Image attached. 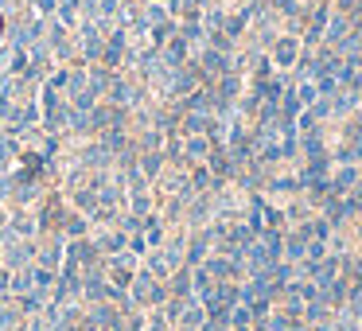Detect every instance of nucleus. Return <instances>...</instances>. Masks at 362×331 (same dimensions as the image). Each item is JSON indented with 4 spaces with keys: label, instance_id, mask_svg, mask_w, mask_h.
I'll use <instances>...</instances> for the list:
<instances>
[{
    "label": "nucleus",
    "instance_id": "obj_1",
    "mask_svg": "<svg viewBox=\"0 0 362 331\" xmlns=\"http://www.w3.org/2000/svg\"><path fill=\"white\" fill-rule=\"evenodd\" d=\"M0 27H4V20H0Z\"/></svg>",
    "mask_w": 362,
    "mask_h": 331
}]
</instances>
